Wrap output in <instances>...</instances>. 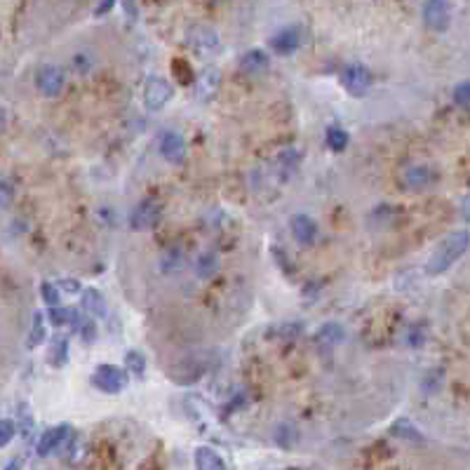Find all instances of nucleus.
I'll use <instances>...</instances> for the list:
<instances>
[{"mask_svg": "<svg viewBox=\"0 0 470 470\" xmlns=\"http://www.w3.org/2000/svg\"><path fill=\"white\" fill-rule=\"evenodd\" d=\"M468 250V231H456L438 245V250L428 259V275H442L452 268Z\"/></svg>", "mask_w": 470, "mask_h": 470, "instance_id": "obj_1", "label": "nucleus"}, {"mask_svg": "<svg viewBox=\"0 0 470 470\" xmlns=\"http://www.w3.org/2000/svg\"><path fill=\"white\" fill-rule=\"evenodd\" d=\"M339 80L351 97H365V94L369 92V87H372V73H369L367 66L360 64V62L346 64L344 69H341Z\"/></svg>", "mask_w": 470, "mask_h": 470, "instance_id": "obj_2", "label": "nucleus"}, {"mask_svg": "<svg viewBox=\"0 0 470 470\" xmlns=\"http://www.w3.org/2000/svg\"><path fill=\"white\" fill-rule=\"evenodd\" d=\"M92 386L99 388L102 393L116 395L120 391H125L127 386V372L116 365H99L92 374Z\"/></svg>", "mask_w": 470, "mask_h": 470, "instance_id": "obj_3", "label": "nucleus"}, {"mask_svg": "<svg viewBox=\"0 0 470 470\" xmlns=\"http://www.w3.org/2000/svg\"><path fill=\"white\" fill-rule=\"evenodd\" d=\"M66 85L64 69L57 64H43L36 73V87L45 97H59Z\"/></svg>", "mask_w": 470, "mask_h": 470, "instance_id": "obj_4", "label": "nucleus"}, {"mask_svg": "<svg viewBox=\"0 0 470 470\" xmlns=\"http://www.w3.org/2000/svg\"><path fill=\"white\" fill-rule=\"evenodd\" d=\"M160 214H163V207L158 200L146 198L130 212V226L134 231H151L153 226H158Z\"/></svg>", "mask_w": 470, "mask_h": 470, "instance_id": "obj_5", "label": "nucleus"}, {"mask_svg": "<svg viewBox=\"0 0 470 470\" xmlns=\"http://www.w3.org/2000/svg\"><path fill=\"white\" fill-rule=\"evenodd\" d=\"M174 90L165 78H151L144 87V106L149 111H163L172 102Z\"/></svg>", "mask_w": 470, "mask_h": 470, "instance_id": "obj_6", "label": "nucleus"}, {"mask_svg": "<svg viewBox=\"0 0 470 470\" xmlns=\"http://www.w3.org/2000/svg\"><path fill=\"white\" fill-rule=\"evenodd\" d=\"M423 22L433 31H445L452 24V5L445 0H431L423 5Z\"/></svg>", "mask_w": 470, "mask_h": 470, "instance_id": "obj_7", "label": "nucleus"}, {"mask_svg": "<svg viewBox=\"0 0 470 470\" xmlns=\"http://www.w3.org/2000/svg\"><path fill=\"white\" fill-rule=\"evenodd\" d=\"M203 374H205V362L198 358H184L170 369V379L174 384H181V386L196 384Z\"/></svg>", "mask_w": 470, "mask_h": 470, "instance_id": "obj_8", "label": "nucleus"}, {"mask_svg": "<svg viewBox=\"0 0 470 470\" xmlns=\"http://www.w3.org/2000/svg\"><path fill=\"white\" fill-rule=\"evenodd\" d=\"M301 43H304V36H301L299 26H287V29L278 31L271 38V50L275 55H294L299 50Z\"/></svg>", "mask_w": 470, "mask_h": 470, "instance_id": "obj_9", "label": "nucleus"}, {"mask_svg": "<svg viewBox=\"0 0 470 470\" xmlns=\"http://www.w3.org/2000/svg\"><path fill=\"white\" fill-rule=\"evenodd\" d=\"M158 149H160V156H163L167 163H172V165L184 163V158H186V141H184V137H181L179 132H172V130L165 132L163 137H160Z\"/></svg>", "mask_w": 470, "mask_h": 470, "instance_id": "obj_10", "label": "nucleus"}, {"mask_svg": "<svg viewBox=\"0 0 470 470\" xmlns=\"http://www.w3.org/2000/svg\"><path fill=\"white\" fill-rule=\"evenodd\" d=\"M69 440H71V426H66V423L64 426L47 428L38 440V456H50L52 452L62 449Z\"/></svg>", "mask_w": 470, "mask_h": 470, "instance_id": "obj_11", "label": "nucleus"}, {"mask_svg": "<svg viewBox=\"0 0 470 470\" xmlns=\"http://www.w3.org/2000/svg\"><path fill=\"white\" fill-rule=\"evenodd\" d=\"M188 43H191L200 55H210L219 47V33L210 26H193L188 31Z\"/></svg>", "mask_w": 470, "mask_h": 470, "instance_id": "obj_12", "label": "nucleus"}, {"mask_svg": "<svg viewBox=\"0 0 470 470\" xmlns=\"http://www.w3.org/2000/svg\"><path fill=\"white\" fill-rule=\"evenodd\" d=\"M292 235L299 245H313L315 238H318V224L308 217V214H294L290 221Z\"/></svg>", "mask_w": 470, "mask_h": 470, "instance_id": "obj_13", "label": "nucleus"}, {"mask_svg": "<svg viewBox=\"0 0 470 470\" xmlns=\"http://www.w3.org/2000/svg\"><path fill=\"white\" fill-rule=\"evenodd\" d=\"M219 85H221V73L217 66H210V69H205L200 73V78L196 83V94H198L200 102H210V99L217 97Z\"/></svg>", "mask_w": 470, "mask_h": 470, "instance_id": "obj_14", "label": "nucleus"}, {"mask_svg": "<svg viewBox=\"0 0 470 470\" xmlns=\"http://www.w3.org/2000/svg\"><path fill=\"white\" fill-rule=\"evenodd\" d=\"M402 181L409 191H421V188H428L435 181V172L428 165H412L402 174Z\"/></svg>", "mask_w": 470, "mask_h": 470, "instance_id": "obj_15", "label": "nucleus"}, {"mask_svg": "<svg viewBox=\"0 0 470 470\" xmlns=\"http://www.w3.org/2000/svg\"><path fill=\"white\" fill-rule=\"evenodd\" d=\"M268 66H271V57L264 50H247L240 57V71L247 73V76H261V73L268 71Z\"/></svg>", "mask_w": 470, "mask_h": 470, "instance_id": "obj_16", "label": "nucleus"}, {"mask_svg": "<svg viewBox=\"0 0 470 470\" xmlns=\"http://www.w3.org/2000/svg\"><path fill=\"white\" fill-rule=\"evenodd\" d=\"M301 334H304V325L301 322H278L266 332V337L271 341H297Z\"/></svg>", "mask_w": 470, "mask_h": 470, "instance_id": "obj_17", "label": "nucleus"}, {"mask_svg": "<svg viewBox=\"0 0 470 470\" xmlns=\"http://www.w3.org/2000/svg\"><path fill=\"white\" fill-rule=\"evenodd\" d=\"M273 438H275V445H278L280 449L290 452V449H294L299 445V428L294 426V423L285 421V423H280V426L275 428Z\"/></svg>", "mask_w": 470, "mask_h": 470, "instance_id": "obj_18", "label": "nucleus"}, {"mask_svg": "<svg viewBox=\"0 0 470 470\" xmlns=\"http://www.w3.org/2000/svg\"><path fill=\"white\" fill-rule=\"evenodd\" d=\"M219 257L214 252H203L200 257L196 259V264H193V268H196V275L200 280H212L214 275L219 273Z\"/></svg>", "mask_w": 470, "mask_h": 470, "instance_id": "obj_19", "label": "nucleus"}, {"mask_svg": "<svg viewBox=\"0 0 470 470\" xmlns=\"http://www.w3.org/2000/svg\"><path fill=\"white\" fill-rule=\"evenodd\" d=\"M346 332L344 327L337 325V322H327V325H322L318 332H315V341H318L320 346H339L341 341H344Z\"/></svg>", "mask_w": 470, "mask_h": 470, "instance_id": "obj_20", "label": "nucleus"}, {"mask_svg": "<svg viewBox=\"0 0 470 470\" xmlns=\"http://www.w3.org/2000/svg\"><path fill=\"white\" fill-rule=\"evenodd\" d=\"M196 468L198 470H226V463L214 449L198 447L196 449Z\"/></svg>", "mask_w": 470, "mask_h": 470, "instance_id": "obj_21", "label": "nucleus"}, {"mask_svg": "<svg viewBox=\"0 0 470 470\" xmlns=\"http://www.w3.org/2000/svg\"><path fill=\"white\" fill-rule=\"evenodd\" d=\"M83 308L90 315H94V318H102V315L106 313V301H104V294L99 290H94V287H90V290L83 292Z\"/></svg>", "mask_w": 470, "mask_h": 470, "instance_id": "obj_22", "label": "nucleus"}, {"mask_svg": "<svg viewBox=\"0 0 470 470\" xmlns=\"http://www.w3.org/2000/svg\"><path fill=\"white\" fill-rule=\"evenodd\" d=\"M391 433L400 440H409V442H423V433L414 426L409 419H398L391 426Z\"/></svg>", "mask_w": 470, "mask_h": 470, "instance_id": "obj_23", "label": "nucleus"}, {"mask_svg": "<svg viewBox=\"0 0 470 470\" xmlns=\"http://www.w3.org/2000/svg\"><path fill=\"white\" fill-rule=\"evenodd\" d=\"M66 360H69V341L62 337L50 346V351H47V362H50L55 369H59L66 365Z\"/></svg>", "mask_w": 470, "mask_h": 470, "instance_id": "obj_24", "label": "nucleus"}, {"mask_svg": "<svg viewBox=\"0 0 470 470\" xmlns=\"http://www.w3.org/2000/svg\"><path fill=\"white\" fill-rule=\"evenodd\" d=\"M184 264H186V259L179 247H170V250L163 254V259H160V268H163L165 273H177L184 268Z\"/></svg>", "mask_w": 470, "mask_h": 470, "instance_id": "obj_25", "label": "nucleus"}, {"mask_svg": "<svg viewBox=\"0 0 470 470\" xmlns=\"http://www.w3.org/2000/svg\"><path fill=\"white\" fill-rule=\"evenodd\" d=\"M71 64L80 76H87V73H92L94 66H97V55L90 52V50H78L76 55H73Z\"/></svg>", "mask_w": 470, "mask_h": 470, "instance_id": "obj_26", "label": "nucleus"}, {"mask_svg": "<svg viewBox=\"0 0 470 470\" xmlns=\"http://www.w3.org/2000/svg\"><path fill=\"white\" fill-rule=\"evenodd\" d=\"M325 141H327V146L332 149L334 153H341L348 146V132L344 130V127H337V125H332V127H327V134H325Z\"/></svg>", "mask_w": 470, "mask_h": 470, "instance_id": "obj_27", "label": "nucleus"}, {"mask_svg": "<svg viewBox=\"0 0 470 470\" xmlns=\"http://www.w3.org/2000/svg\"><path fill=\"white\" fill-rule=\"evenodd\" d=\"M47 337V329H45V315L43 313H36L33 315V327H31V334H29V346L36 348L45 341Z\"/></svg>", "mask_w": 470, "mask_h": 470, "instance_id": "obj_28", "label": "nucleus"}, {"mask_svg": "<svg viewBox=\"0 0 470 470\" xmlns=\"http://www.w3.org/2000/svg\"><path fill=\"white\" fill-rule=\"evenodd\" d=\"M125 367H127V372H130L132 376H144V372H146V358H144V353H139V351H130L125 355Z\"/></svg>", "mask_w": 470, "mask_h": 470, "instance_id": "obj_29", "label": "nucleus"}, {"mask_svg": "<svg viewBox=\"0 0 470 470\" xmlns=\"http://www.w3.org/2000/svg\"><path fill=\"white\" fill-rule=\"evenodd\" d=\"M76 318H78V311H73V308H64V306L50 308V320H52V325H57V327L73 325V320Z\"/></svg>", "mask_w": 470, "mask_h": 470, "instance_id": "obj_30", "label": "nucleus"}, {"mask_svg": "<svg viewBox=\"0 0 470 470\" xmlns=\"http://www.w3.org/2000/svg\"><path fill=\"white\" fill-rule=\"evenodd\" d=\"M278 163L285 167V170H290V172H294L299 167V163H301V151L299 149H294V146H290V149H285L280 153V158H278Z\"/></svg>", "mask_w": 470, "mask_h": 470, "instance_id": "obj_31", "label": "nucleus"}, {"mask_svg": "<svg viewBox=\"0 0 470 470\" xmlns=\"http://www.w3.org/2000/svg\"><path fill=\"white\" fill-rule=\"evenodd\" d=\"M76 332L85 339V344H92L97 339V322L92 318H80V322L76 325Z\"/></svg>", "mask_w": 470, "mask_h": 470, "instance_id": "obj_32", "label": "nucleus"}, {"mask_svg": "<svg viewBox=\"0 0 470 470\" xmlns=\"http://www.w3.org/2000/svg\"><path fill=\"white\" fill-rule=\"evenodd\" d=\"M454 104L456 106H461L463 111H468V104H470V85L466 83V80H463V83H459L454 87Z\"/></svg>", "mask_w": 470, "mask_h": 470, "instance_id": "obj_33", "label": "nucleus"}, {"mask_svg": "<svg viewBox=\"0 0 470 470\" xmlns=\"http://www.w3.org/2000/svg\"><path fill=\"white\" fill-rule=\"evenodd\" d=\"M40 297L50 308H57L59 306V290L57 285H52V282H43L40 285Z\"/></svg>", "mask_w": 470, "mask_h": 470, "instance_id": "obj_34", "label": "nucleus"}, {"mask_svg": "<svg viewBox=\"0 0 470 470\" xmlns=\"http://www.w3.org/2000/svg\"><path fill=\"white\" fill-rule=\"evenodd\" d=\"M15 433H17L15 423H12L10 419H0V449L10 445L12 438H15Z\"/></svg>", "mask_w": 470, "mask_h": 470, "instance_id": "obj_35", "label": "nucleus"}, {"mask_svg": "<svg viewBox=\"0 0 470 470\" xmlns=\"http://www.w3.org/2000/svg\"><path fill=\"white\" fill-rule=\"evenodd\" d=\"M15 198V184L10 179H0V210L8 207Z\"/></svg>", "mask_w": 470, "mask_h": 470, "instance_id": "obj_36", "label": "nucleus"}, {"mask_svg": "<svg viewBox=\"0 0 470 470\" xmlns=\"http://www.w3.org/2000/svg\"><path fill=\"white\" fill-rule=\"evenodd\" d=\"M19 426H22L24 438H31V433H33V419H31L29 407H26V405L19 407Z\"/></svg>", "mask_w": 470, "mask_h": 470, "instance_id": "obj_37", "label": "nucleus"}, {"mask_svg": "<svg viewBox=\"0 0 470 470\" xmlns=\"http://www.w3.org/2000/svg\"><path fill=\"white\" fill-rule=\"evenodd\" d=\"M440 381H442V372H440V369H438V372H431V374H428V379L423 381V388H426V393H433L435 388L440 386Z\"/></svg>", "mask_w": 470, "mask_h": 470, "instance_id": "obj_38", "label": "nucleus"}, {"mask_svg": "<svg viewBox=\"0 0 470 470\" xmlns=\"http://www.w3.org/2000/svg\"><path fill=\"white\" fill-rule=\"evenodd\" d=\"M59 287H62V290H64L66 294H78V292H80V282H78V280H71V278L59 280L57 290H59Z\"/></svg>", "mask_w": 470, "mask_h": 470, "instance_id": "obj_39", "label": "nucleus"}, {"mask_svg": "<svg viewBox=\"0 0 470 470\" xmlns=\"http://www.w3.org/2000/svg\"><path fill=\"white\" fill-rule=\"evenodd\" d=\"M109 10H113V3H102V5H97V8H94V15H106V12Z\"/></svg>", "mask_w": 470, "mask_h": 470, "instance_id": "obj_40", "label": "nucleus"}, {"mask_svg": "<svg viewBox=\"0 0 470 470\" xmlns=\"http://www.w3.org/2000/svg\"><path fill=\"white\" fill-rule=\"evenodd\" d=\"M3 470H22V459H12Z\"/></svg>", "mask_w": 470, "mask_h": 470, "instance_id": "obj_41", "label": "nucleus"}, {"mask_svg": "<svg viewBox=\"0 0 470 470\" xmlns=\"http://www.w3.org/2000/svg\"><path fill=\"white\" fill-rule=\"evenodd\" d=\"M5 125V111H3V106H0V127Z\"/></svg>", "mask_w": 470, "mask_h": 470, "instance_id": "obj_42", "label": "nucleus"}]
</instances>
